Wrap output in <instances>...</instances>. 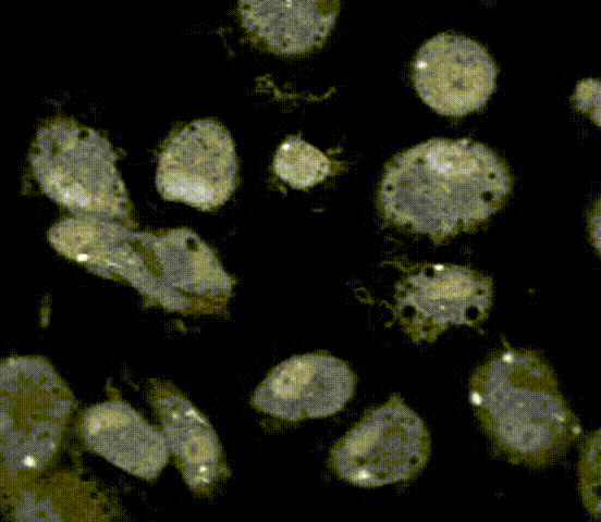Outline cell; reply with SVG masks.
Returning <instances> with one entry per match:
<instances>
[{"label": "cell", "instance_id": "obj_1", "mask_svg": "<svg viewBox=\"0 0 601 522\" xmlns=\"http://www.w3.org/2000/svg\"><path fill=\"white\" fill-rule=\"evenodd\" d=\"M513 186L508 163L490 146L466 137H433L385 163L376 206L390 226L441 241L488 222Z\"/></svg>", "mask_w": 601, "mask_h": 522}, {"label": "cell", "instance_id": "obj_2", "mask_svg": "<svg viewBox=\"0 0 601 522\" xmlns=\"http://www.w3.org/2000/svg\"><path fill=\"white\" fill-rule=\"evenodd\" d=\"M469 401L493 450L531 469L557 461L578 438V417L536 350L507 347L473 372Z\"/></svg>", "mask_w": 601, "mask_h": 522}, {"label": "cell", "instance_id": "obj_3", "mask_svg": "<svg viewBox=\"0 0 601 522\" xmlns=\"http://www.w3.org/2000/svg\"><path fill=\"white\" fill-rule=\"evenodd\" d=\"M74 394L38 355L0 365V486L11 492L53 469L75 420Z\"/></svg>", "mask_w": 601, "mask_h": 522}, {"label": "cell", "instance_id": "obj_4", "mask_svg": "<svg viewBox=\"0 0 601 522\" xmlns=\"http://www.w3.org/2000/svg\"><path fill=\"white\" fill-rule=\"evenodd\" d=\"M39 189L72 215L130 221L132 204L111 142L68 116L42 122L28 151Z\"/></svg>", "mask_w": 601, "mask_h": 522}, {"label": "cell", "instance_id": "obj_5", "mask_svg": "<svg viewBox=\"0 0 601 522\" xmlns=\"http://www.w3.org/2000/svg\"><path fill=\"white\" fill-rule=\"evenodd\" d=\"M431 456L422 418L397 394L368 408L330 447L328 465L341 481L361 488L415 478Z\"/></svg>", "mask_w": 601, "mask_h": 522}, {"label": "cell", "instance_id": "obj_6", "mask_svg": "<svg viewBox=\"0 0 601 522\" xmlns=\"http://www.w3.org/2000/svg\"><path fill=\"white\" fill-rule=\"evenodd\" d=\"M494 286L469 265L427 263L409 270L394 287L393 313L415 343H432L446 331L474 326L489 314Z\"/></svg>", "mask_w": 601, "mask_h": 522}, {"label": "cell", "instance_id": "obj_7", "mask_svg": "<svg viewBox=\"0 0 601 522\" xmlns=\"http://www.w3.org/2000/svg\"><path fill=\"white\" fill-rule=\"evenodd\" d=\"M238 178L240 160L230 130L218 120L199 117L165 140L155 182L164 199L209 211L232 197Z\"/></svg>", "mask_w": 601, "mask_h": 522}, {"label": "cell", "instance_id": "obj_8", "mask_svg": "<svg viewBox=\"0 0 601 522\" xmlns=\"http://www.w3.org/2000/svg\"><path fill=\"white\" fill-rule=\"evenodd\" d=\"M498 65L475 38L441 32L416 51L410 78L417 95L436 112L462 116L481 109L496 85Z\"/></svg>", "mask_w": 601, "mask_h": 522}, {"label": "cell", "instance_id": "obj_9", "mask_svg": "<svg viewBox=\"0 0 601 522\" xmlns=\"http://www.w3.org/2000/svg\"><path fill=\"white\" fill-rule=\"evenodd\" d=\"M357 377L343 359L324 351L289 357L273 366L250 396L253 408L289 422L324 419L354 397Z\"/></svg>", "mask_w": 601, "mask_h": 522}, {"label": "cell", "instance_id": "obj_10", "mask_svg": "<svg viewBox=\"0 0 601 522\" xmlns=\"http://www.w3.org/2000/svg\"><path fill=\"white\" fill-rule=\"evenodd\" d=\"M146 399L164 437L170 460L191 493L214 495L230 471L219 435L207 415L173 383L152 378Z\"/></svg>", "mask_w": 601, "mask_h": 522}, {"label": "cell", "instance_id": "obj_11", "mask_svg": "<svg viewBox=\"0 0 601 522\" xmlns=\"http://www.w3.org/2000/svg\"><path fill=\"white\" fill-rule=\"evenodd\" d=\"M73 431L85 450L145 482L156 481L170 461L158 424L119 396L84 408Z\"/></svg>", "mask_w": 601, "mask_h": 522}, {"label": "cell", "instance_id": "obj_12", "mask_svg": "<svg viewBox=\"0 0 601 522\" xmlns=\"http://www.w3.org/2000/svg\"><path fill=\"white\" fill-rule=\"evenodd\" d=\"M1 512L7 520L27 522H109L125 515L116 493L79 467L53 468L1 494Z\"/></svg>", "mask_w": 601, "mask_h": 522}, {"label": "cell", "instance_id": "obj_13", "mask_svg": "<svg viewBox=\"0 0 601 522\" xmlns=\"http://www.w3.org/2000/svg\"><path fill=\"white\" fill-rule=\"evenodd\" d=\"M341 3L244 0L236 5L241 27L262 50L280 57H304L319 50L338 21Z\"/></svg>", "mask_w": 601, "mask_h": 522}, {"label": "cell", "instance_id": "obj_14", "mask_svg": "<svg viewBox=\"0 0 601 522\" xmlns=\"http://www.w3.org/2000/svg\"><path fill=\"white\" fill-rule=\"evenodd\" d=\"M331 160L298 136L285 138L277 148L272 169L278 178L295 189L311 188L327 178Z\"/></svg>", "mask_w": 601, "mask_h": 522}, {"label": "cell", "instance_id": "obj_15", "mask_svg": "<svg viewBox=\"0 0 601 522\" xmlns=\"http://www.w3.org/2000/svg\"><path fill=\"white\" fill-rule=\"evenodd\" d=\"M601 432L589 433L580 444L578 460V489L581 504L594 520L600 519V447Z\"/></svg>", "mask_w": 601, "mask_h": 522}, {"label": "cell", "instance_id": "obj_16", "mask_svg": "<svg viewBox=\"0 0 601 522\" xmlns=\"http://www.w3.org/2000/svg\"><path fill=\"white\" fill-rule=\"evenodd\" d=\"M573 102L577 110L585 113L593 123H600V80L588 77L578 82Z\"/></svg>", "mask_w": 601, "mask_h": 522}, {"label": "cell", "instance_id": "obj_17", "mask_svg": "<svg viewBox=\"0 0 601 522\" xmlns=\"http://www.w3.org/2000/svg\"><path fill=\"white\" fill-rule=\"evenodd\" d=\"M589 240L597 252H600V200L590 206L587 215Z\"/></svg>", "mask_w": 601, "mask_h": 522}]
</instances>
